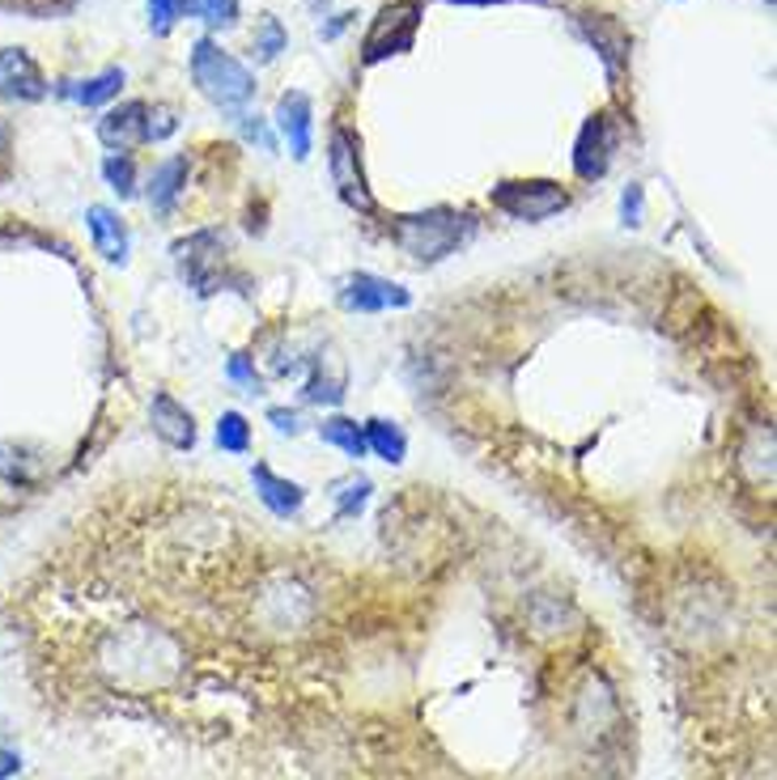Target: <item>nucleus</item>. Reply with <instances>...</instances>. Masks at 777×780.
<instances>
[{
    "mask_svg": "<svg viewBox=\"0 0 777 780\" xmlns=\"http://www.w3.org/2000/svg\"><path fill=\"white\" fill-rule=\"evenodd\" d=\"M192 81L195 90L209 98L221 111H243L251 94H255V77L243 60H234L213 39H195L192 48Z\"/></svg>",
    "mask_w": 777,
    "mask_h": 780,
    "instance_id": "nucleus-1",
    "label": "nucleus"
},
{
    "mask_svg": "<svg viewBox=\"0 0 777 780\" xmlns=\"http://www.w3.org/2000/svg\"><path fill=\"white\" fill-rule=\"evenodd\" d=\"M467 234H472V216L455 213V209H430V213L400 216V221L391 225L395 246L421 263L446 260Z\"/></svg>",
    "mask_w": 777,
    "mask_h": 780,
    "instance_id": "nucleus-2",
    "label": "nucleus"
},
{
    "mask_svg": "<svg viewBox=\"0 0 777 780\" xmlns=\"http://www.w3.org/2000/svg\"><path fill=\"white\" fill-rule=\"evenodd\" d=\"M488 200L514 221H544V216L569 209V191L548 179H506L488 191Z\"/></svg>",
    "mask_w": 777,
    "mask_h": 780,
    "instance_id": "nucleus-3",
    "label": "nucleus"
},
{
    "mask_svg": "<svg viewBox=\"0 0 777 780\" xmlns=\"http://www.w3.org/2000/svg\"><path fill=\"white\" fill-rule=\"evenodd\" d=\"M416 26H421V4H413V0L387 4L379 13V22L370 26V34H365V64H379L387 55H400V51L413 48Z\"/></svg>",
    "mask_w": 777,
    "mask_h": 780,
    "instance_id": "nucleus-4",
    "label": "nucleus"
},
{
    "mask_svg": "<svg viewBox=\"0 0 777 780\" xmlns=\"http://www.w3.org/2000/svg\"><path fill=\"white\" fill-rule=\"evenodd\" d=\"M357 149H362L357 136H353L349 128H336V132H332V153H327V166H332V188L341 191L353 209L370 213V209H374V195H370V188H365Z\"/></svg>",
    "mask_w": 777,
    "mask_h": 780,
    "instance_id": "nucleus-5",
    "label": "nucleus"
},
{
    "mask_svg": "<svg viewBox=\"0 0 777 780\" xmlns=\"http://www.w3.org/2000/svg\"><path fill=\"white\" fill-rule=\"evenodd\" d=\"M616 141H620V132H616V123L607 115L586 119L583 132H578V144H574V170H578V179H586V183L604 179L607 166H612V153H616Z\"/></svg>",
    "mask_w": 777,
    "mask_h": 780,
    "instance_id": "nucleus-6",
    "label": "nucleus"
},
{
    "mask_svg": "<svg viewBox=\"0 0 777 780\" xmlns=\"http://www.w3.org/2000/svg\"><path fill=\"white\" fill-rule=\"evenodd\" d=\"M413 302V293L404 284L383 281L374 272H357L349 276L341 288V306L353 310V314H379V310H404Z\"/></svg>",
    "mask_w": 777,
    "mask_h": 780,
    "instance_id": "nucleus-7",
    "label": "nucleus"
},
{
    "mask_svg": "<svg viewBox=\"0 0 777 780\" xmlns=\"http://www.w3.org/2000/svg\"><path fill=\"white\" fill-rule=\"evenodd\" d=\"M98 141L115 153H128L132 144L149 141V107L145 102H123L115 111L98 119Z\"/></svg>",
    "mask_w": 777,
    "mask_h": 780,
    "instance_id": "nucleus-8",
    "label": "nucleus"
},
{
    "mask_svg": "<svg viewBox=\"0 0 777 780\" xmlns=\"http://www.w3.org/2000/svg\"><path fill=\"white\" fill-rule=\"evenodd\" d=\"M0 94L4 98H22V102H39L48 94L43 85V72L39 64L18 48H4L0 51Z\"/></svg>",
    "mask_w": 777,
    "mask_h": 780,
    "instance_id": "nucleus-9",
    "label": "nucleus"
},
{
    "mask_svg": "<svg viewBox=\"0 0 777 780\" xmlns=\"http://www.w3.org/2000/svg\"><path fill=\"white\" fill-rule=\"evenodd\" d=\"M311 119H315V107H311V98L302 94V90L281 94V102H276V128L285 132V141H290L297 162L311 158V128H315Z\"/></svg>",
    "mask_w": 777,
    "mask_h": 780,
    "instance_id": "nucleus-10",
    "label": "nucleus"
},
{
    "mask_svg": "<svg viewBox=\"0 0 777 780\" xmlns=\"http://www.w3.org/2000/svg\"><path fill=\"white\" fill-rule=\"evenodd\" d=\"M251 479H255V493H260V500H264L276 518H290V514H297V509H302V500H306L302 484H293V479H285V475H276L268 463H255V467H251Z\"/></svg>",
    "mask_w": 777,
    "mask_h": 780,
    "instance_id": "nucleus-11",
    "label": "nucleus"
},
{
    "mask_svg": "<svg viewBox=\"0 0 777 780\" xmlns=\"http://www.w3.org/2000/svg\"><path fill=\"white\" fill-rule=\"evenodd\" d=\"M153 433L174 449L195 446V416L174 399V395H158L153 399Z\"/></svg>",
    "mask_w": 777,
    "mask_h": 780,
    "instance_id": "nucleus-12",
    "label": "nucleus"
},
{
    "mask_svg": "<svg viewBox=\"0 0 777 780\" xmlns=\"http://www.w3.org/2000/svg\"><path fill=\"white\" fill-rule=\"evenodd\" d=\"M583 30L586 39L595 43V51H599L607 77L616 81L625 72V64H629V39H625V30L612 22V18H583Z\"/></svg>",
    "mask_w": 777,
    "mask_h": 780,
    "instance_id": "nucleus-13",
    "label": "nucleus"
},
{
    "mask_svg": "<svg viewBox=\"0 0 777 780\" xmlns=\"http://www.w3.org/2000/svg\"><path fill=\"white\" fill-rule=\"evenodd\" d=\"M85 216H90V234H94V246L102 260L111 263H123L128 260V230H123V221L107 204H90L85 209Z\"/></svg>",
    "mask_w": 777,
    "mask_h": 780,
    "instance_id": "nucleus-14",
    "label": "nucleus"
},
{
    "mask_svg": "<svg viewBox=\"0 0 777 780\" xmlns=\"http://www.w3.org/2000/svg\"><path fill=\"white\" fill-rule=\"evenodd\" d=\"M183 183H188V158H171V162H162V166L153 170V179H149V204H153V213H171Z\"/></svg>",
    "mask_w": 777,
    "mask_h": 780,
    "instance_id": "nucleus-15",
    "label": "nucleus"
},
{
    "mask_svg": "<svg viewBox=\"0 0 777 780\" xmlns=\"http://www.w3.org/2000/svg\"><path fill=\"white\" fill-rule=\"evenodd\" d=\"M344 365L336 353H327L323 361L315 365V374L306 382V399L311 403H341L344 399Z\"/></svg>",
    "mask_w": 777,
    "mask_h": 780,
    "instance_id": "nucleus-16",
    "label": "nucleus"
},
{
    "mask_svg": "<svg viewBox=\"0 0 777 780\" xmlns=\"http://www.w3.org/2000/svg\"><path fill=\"white\" fill-rule=\"evenodd\" d=\"M319 437L327 442V446L344 449L349 458H362L365 454V428L357 421H349V416H327L323 425H319Z\"/></svg>",
    "mask_w": 777,
    "mask_h": 780,
    "instance_id": "nucleus-17",
    "label": "nucleus"
},
{
    "mask_svg": "<svg viewBox=\"0 0 777 780\" xmlns=\"http://www.w3.org/2000/svg\"><path fill=\"white\" fill-rule=\"evenodd\" d=\"M365 449H374L383 463H404L408 442H404L400 425H391V421H370V425H365Z\"/></svg>",
    "mask_w": 777,
    "mask_h": 780,
    "instance_id": "nucleus-18",
    "label": "nucleus"
},
{
    "mask_svg": "<svg viewBox=\"0 0 777 780\" xmlns=\"http://www.w3.org/2000/svg\"><path fill=\"white\" fill-rule=\"evenodd\" d=\"M218 449H225V454H246V449H251V425H246V416H239V412H225V416H221Z\"/></svg>",
    "mask_w": 777,
    "mask_h": 780,
    "instance_id": "nucleus-19",
    "label": "nucleus"
},
{
    "mask_svg": "<svg viewBox=\"0 0 777 780\" xmlns=\"http://www.w3.org/2000/svg\"><path fill=\"white\" fill-rule=\"evenodd\" d=\"M123 90V69H107L98 72L94 81H85L81 90H73L77 102H85V107H102L107 98H115Z\"/></svg>",
    "mask_w": 777,
    "mask_h": 780,
    "instance_id": "nucleus-20",
    "label": "nucleus"
},
{
    "mask_svg": "<svg viewBox=\"0 0 777 780\" xmlns=\"http://www.w3.org/2000/svg\"><path fill=\"white\" fill-rule=\"evenodd\" d=\"M192 13L213 30H230L239 22V0H192Z\"/></svg>",
    "mask_w": 777,
    "mask_h": 780,
    "instance_id": "nucleus-21",
    "label": "nucleus"
},
{
    "mask_svg": "<svg viewBox=\"0 0 777 780\" xmlns=\"http://www.w3.org/2000/svg\"><path fill=\"white\" fill-rule=\"evenodd\" d=\"M192 0H149V26L153 34H171L179 18H188Z\"/></svg>",
    "mask_w": 777,
    "mask_h": 780,
    "instance_id": "nucleus-22",
    "label": "nucleus"
},
{
    "mask_svg": "<svg viewBox=\"0 0 777 780\" xmlns=\"http://www.w3.org/2000/svg\"><path fill=\"white\" fill-rule=\"evenodd\" d=\"M102 174H107V183L120 191V195H132V191H137V162H132L128 153H111V158L102 162Z\"/></svg>",
    "mask_w": 777,
    "mask_h": 780,
    "instance_id": "nucleus-23",
    "label": "nucleus"
},
{
    "mask_svg": "<svg viewBox=\"0 0 777 780\" xmlns=\"http://www.w3.org/2000/svg\"><path fill=\"white\" fill-rule=\"evenodd\" d=\"M285 43H290V39H285V26L268 13L264 22H260V34H255V51H260V60H264V64L268 60H276V55L285 51Z\"/></svg>",
    "mask_w": 777,
    "mask_h": 780,
    "instance_id": "nucleus-24",
    "label": "nucleus"
},
{
    "mask_svg": "<svg viewBox=\"0 0 777 780\" xmlns=\"http://www.w3.org/2000/svg\"><path fill=\"white\" fill-rule=\"evenodd\" d=\"M620 216H625V225H642V216H646V191L642 183H629L625 195H620Z\"/></svg>",
    "mask_w": 777,
    "mask_h": 780,
    "instance_id": "nucleus-25",
    "label": "nucleus"
},
{
    "mask_svg": "<svg viewBox=\"0 0 777 780\" xmlns=\"http://www.w3.org/2000/svg\"><path fill=\"white\" fill-rule=\"evenodd\" d=\"M365 497H370V479H353L341 497V518H353V514L365 505Z\"/></svg>",
    "mask_w": 777,
    "mask_h": 780,
    "instance_id": "nucleus-26",
    "label": "nucleus"
},
{
    "mask_svg": "<svg viewBox=\"0 0 777 780\" xmlns=\"http://www.w3.org/2000/svg\"><path fill=\"white\" fill-rule=\"evenodd\" d=\"M230 378L239 382V386H246L251 395L260 391V378H255V369H251V361H246L243 353H239V356H230Z\"/></svg>",
    "mask_w": 777,
    "mask_h": 780,
    "instance_id": "nucleus-27",
    "label": "nucleus"
},
{
    "mask_svg": "<svg viewBox=\"0 0 777 780\" xmlns=\"http://www.w3.org/2000/svg\"><path fill=\"white\" fill-rule=\"evenodd\" d=\"M268 421H272V425H276V433H302V416H297V412H285V407H272V412H268Z\"/></svg>",
    "mask_w": 777,
    "mask_h": 780,
    "instance_id": "nucleus-28",
    "label": "nucleus"
},
{
    "mask_svg": "<svg viewBox=\"0 0 777 780\" xmlns=\"http://www.w3.org/2000/svg\"><path fill=\"white\" fill-rule=\"evenodd\" d=\"M451 4H493V0H451Z\"/></svg>",
    "mask_w": 777,
    "mask_h": 780,
    "instance_id": "nucleus-29",
    "label": "nucleus"
}]
</instances>
